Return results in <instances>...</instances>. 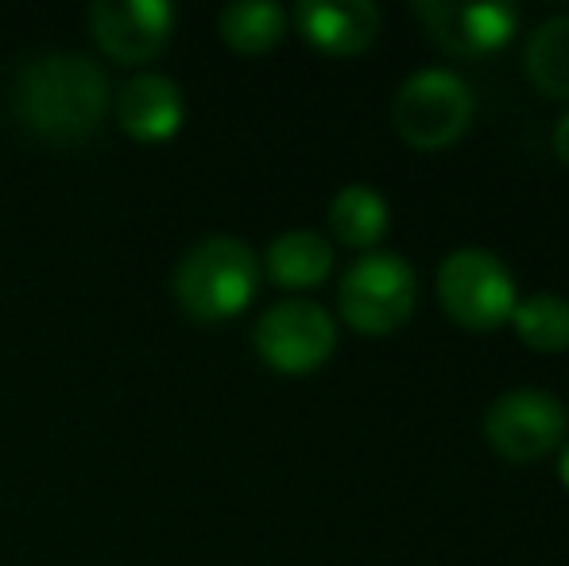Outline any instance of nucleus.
<instances>
[{
	"mask_svg": "<svg viewBox=\"0 0 569 566\" xmlns=\"http://www.w3.org/2000/svg\"><path fill=\"white\" fill-rule=\"evenodd\" d=\"M113 109L109 75L86 54L54 51L31 59L16 75V117L47 143H78L101 129Z\"/></svg>",
	"mask_w": 569,
	"mask_h": 566,
	"instance_id": "f257e3e1",
	"label": "nucleus"
},
{
	"mask_svg": "<svg viewBox=\"0 0 569 566\" xmlns=\"http://www.w3.org/2000/svg\"><path fill=\"white\" fill-rule=\"evenodd\" d=\"M260 287V260L248 241L213 234L198 241L174 268V299L198 322L237 318Z\"/></svg>",
	"mask_w": 569,
	"mask_h": 566,
	"instance_id": "f03ea898",
	"label": "nucleus"
},
{
	"mask_svg": "<svg viewBox=\"0 0 569 566\" xmlns=\"http://www.w3.org/2000/svg\"><path fill=\"white\" fill-rule=\"evenodd\" d=\"M555 151L569 163V113L555 125Z\"/></svg>",
	"mask_w": 569,
	"mask_h": 566,
	"instance_id": "f3484780",
	"label": "nucleus"
},
{
	"mask_svg": "<svg viewBox=\"0 0 569 566\" xmlns=\"http://www.w3.org/2000/svg\"><path fill=\"white\" fill-rule=\"evenodd\" d=\"M438 295L442 307L450 310L457 322L477 326H500L516 310V276L496 252L480 249V245H465L453 249L438 268Z\"/></svg>",
	"mask_w": 569,
	"mask_h": 566,
	"instance_id": "39448f33",
	"label": "nucleus"
},
{
	"mask_svg": "<svg viewBox=\"0 0 569 566\" xmlns=\"http://www.w3.org/2000/svg\"><path fill=\"white\" fill-rule=\"evenodd\" d=\"M527 70L555 98H569V12L547 16L527 39Z\"/></svg>",
	"mask_w": 569,
	"mask_h": 566,
	"instance_id": "2eb2a0df",
	"label": "nucleus"
},
{
	"mask_svg": "<svg viewBox=\"0 0 569 566\" xmlns=\"http://www.w3.org/2000/svg\"><path fill=\"white\" fill-rule=\"evenodd\" d=\"M516 330L535 349H566L569 346V299L555 291H535L511 310Z\"/></svg>",
	"mask_w": 569,
	"mask_h": 566,
	"instance_id": "dca6fc26",
	"label": "nucleus"
},
{
	"mask_svg": "<svg viewBox=\"0 0 569 566\" xmlns=\"http://www.w3.org/2000/svg\"><path fill=\"white\" fill-rule=\"evenodd\" d=\"M221 39L240 54H263L283 39L287 12L276 0H237L218 16Z\"/></svg>",
	"mask_w": 569,
	"mask_h": 566,
	"instance_id": "ddd939ff",
	"label": "nucleus"
},
{
	"mask_svg": "<svg viewBox=\"0 0 569 566\" xmlns=\"http://www.w3.org/2000/svg\"><path fill=\"white\" fill-rule=\"evenodd\" d=\"M415 12L430 23L435 39L446 51L480 54L508 43V36L519 23L516 4H450V0H422Z\"/></svg>",
	"mask_w": 569,
	"mask_h": 566,
	"instance_id": "1a4fd4ad",
	"label": "nucleus"
},
{
	"mask_svg": "<svg viewBox=\"0 0 569 566\" xmlns=\"http://www.w3.org/2000/svg\"><path fill=\"white\" fill-rule=\"evenodd\" d=\"M120 129L140 143H163L182 129L187 117V98H182L179 82L156 70L136 75L113 101Z\"/></svg>",
	"mask_w": 569,
	"mask_h": 566,
	"instance_id": "9d476101",
	"label": "nucleus"
},
{
	"mask_svg": "<svg viewBox=\"0 0 569 566\" xmlns=\"http://www.w3.org/2000/svg\"><path fill=\"white\" fill-rule=\"evenodd\" d=\"M562 481L569 485V443H566V450H562Z\"/></svg>",
	"mask_w": 569,
	"mask_h": 566,
	"instance_id": "a211bd4d",
	"label": "nucleus"
},
{
	"mask_svg": "<svg viewBox=\"0 0 569 566\" xmlns=\"http://www.w3.org/2000/svg\"><path fill=\"white\" fill-rule=\"evenodd\" d=\"M485 435L500 454L516 461H535L555 450L566 435V408L542 388H511L496 396L485 416Z\"/></svg>",
	"mask_w": 569,
	"mask_h": 566,
	"instance_id": "6e6552de",
	"label": "nucleus"
},
{
	"mask_svg": "<svg viewBox=\"0 0 569 566\" xmlns=\"http://www.w3.org/2000/svg\"><path fill=\"white\" fill-rule=\"evenodd\" d=\"M299 31L330 54L365 51L380 31V8L372 0H302L295 8Z\"/></svg>",
	"mask_w": 569,
	"mask_h": 566,
	"instance_id": "9b49d317",
	"label": "nucleus"
},
{
	"mask_svg": "<svg viewBox=\"0 0 569 566\" xmlns=\"http://www.w3.org/2000/svg\"><path fill=\"white\" fill-rule=\"evenodd\" d=\"M391 121L399 137L411 140L415 148H442L461 137L472 121L469 82L446 67L415 70L391 101Z\"/></svg>",
	"mask_w": 569,
	"mask_h": 566,
	"instance_id": "20e7f679",
	"label": "nucleus"
},
{
	"mask_svg": "<svg viewBox=\"0 0 569 566\" xmlns=\"http://www.w3.org/2000/svg\"><path fill=\"white\" fill-rule=\"evenodd\" d=\"M256 354L276 373H315L338 346V322L322 302L310 299H283L268 307L256 322Z\"/></svg>",
	"mask_w": 569,
	"mask_h": 566,
	"instance_id": "423d86ee",
	"label": "nucleus"
},
{
	"mask_svg": "<svg viewBox=\"0 0 569 566\" xmlns=\"http://www.w3.org/2000/svg\"><path fill=\"white\" fill-rule=\"evenodd\" d=\"M333 272V245L318 229H287L268 245V276L279 287H318Z\"/></svg>",
	"mask_w": 569,
	"mask_h": 566,
	"instance_id": "f8f14e48",
	"label": "nucleus"
},
{
	"mask_svg": "<svg viewBox=\"0 0 569 566\" xmlns=\"http://www.w3.org/2000/svg\"><path fill=\"white\" fill-rule=\"evenodd\" d=\"M330 226L352 249H368L388 229V198L368 182H349L333 195L330 202Z\"/></svg>",
	"mask_w": 569,
	"mask_h": 566,
	"instance_id": "4468645a",
	"label": "nucleus"
},
{
	"mask_svg": "<svg viewBox=\"0 0 569 566\" xmlns=\"http://www.w3.org/2000/svg\"><path fill=\"white\" fill-rule=\"evenodd\" d=\"M174 4L167 0H93L86 8V23L98 47L113 62L143 67L159 59L174 36Z\"/></svg>",
	"mask_w": 569,
	"mask_h": 566,
	"instance_id": "0eeeda50",
	"label": "nucleus"
},
{
	"mask_svg": "<svg viewBox=\"0 0 569 566\" xmlns=\"http://www.w3.org/2000/svg\"><path fill=\"white\" fill-rule=\"evenodd\" d=\"M415 299H419L415 268L388 249L360 252L338 287L345 322L365 334H388L403 326L415 310Z\"/></svg>",
	"mask_w": 569,
	"mask_h": 566,
	"instance_id": "7ed1b4c3",
	"label": "nucleus"
}]
</instances>
